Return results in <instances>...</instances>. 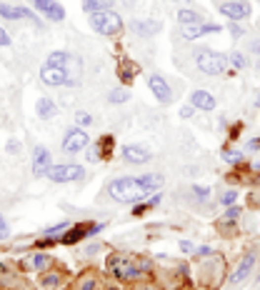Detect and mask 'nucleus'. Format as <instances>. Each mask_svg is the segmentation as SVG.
Returning <instances> with one entry per match:
<instances>
[{
    "instance_id": "7ed1b4c3",
    "label": "nucleus",
    "mask_w": 260,
    "mask_h": 290,
    "mask_svg": "<svg viewBox=\"0 0 260 290\" xmlns=\"http://www.w3.org/2000/svg\"><path fill=\"white\" fill-rule=\"evenodd\" d=\"M195 65H198V70L203 73V75H210V78H215V75H223L228 70V55H220V53H215V50H208V48H198L195 50Z\"/></svg>"
},
{
    "instance_id": "6ab92c4d",
    "label": "nucleus",
    "mask_w": 260,
    "mask_h": 290,
    "mask_svg": "<svg viewBox=\"0 0 260 290\" xmlns=\"http://www.w3.org/2000/svg\"><path fill=\"white\" fill-rule=\"evenodd\" d=\"M190 105H193L195 110L210 113V110L215 108V98H213L208 90H193V93H190Z\"/></svg>"
},
{
    "instance_id": "0eeeda50",
    "label": "nucleus",
    "mask_w": 260,
    "mask_h": 290,
    "mask_svg": "<svg viewBox=\"0 0 260 290\" xmlns=\"http://www.w3.org/2000/svg\"><path fill=\"white\" fill-rule=\"evenodd\" d=\"M50 168H53V155H50V150L43 148V145H35V150H33V163H30L33 178H45V175L50 173Z\"/></svg>"
},
{
    "instance_id": "cd10ccee",
    "label": "nucleus",
    "mask_w": 260,
    "mask_h": 290,
    "mask_svg": "<svg viewBox=\"0 0 260 290\" xmlns=\"http://www.w3.org/2000/svg\"><path fill=\"white\" fill-rule=\"evenodd\" d=\"M60 280H63V278H60V273H45V275H43V280H40V285H43V288H48V290H53V288H58V285H60Z\"/></svg>"
},
{
    "instance_id": "a18cd8bd",
    "label": "nucleus",
    "mask_w": 260,
    "mask_h": 290,
    "mask_svg": "<svg viewBox=\"0 0 260 290\" xmlns=\"http://www.w3.org/2000/svg\"><path fill=\"white\" fill-rule=\"evenodd\" d=\"M248 145H250V150H260V138H253Z\"/></svg>"
},
{
    "instance_id": "c756f323",
    "label": "nucleus",
    "mask_w": 260,
    "mask_h": 290,
    "mask_svg": "<svg viewBox=\"0 0 260 290\" xmlns=\"http://www.w3.org/2000/svg\"><path fill=\"white\" fill-rule=\"evenodd\" d=\"M70 225H73V223H68V220H65V223H58V225H53V228H45V230H43V235H45V238H55L58 233L68 230Z\"/></svg>"
},
{
    "instance_id": "3c124183",
    "label": "nucleus",
    "mask_w": 260,
    "mask_h": 290,
    "mask_svg": "<svg viewBox=\"0 0 260 290\" xmlns=\"http://www.w3.org/2000/svg\"><path fill=\"white\" fill-rule=\"evenodd\" d=\"M258 70H260V60H258Z\"/></svg>"
},
{
    "instance_id": "c9c22d12",
    "label": "nucleus",
    "mask_w": 260,
    "mask_h": 290,
    "mask_svg": "<svg viewBox=\"0 0 260 290\" xmlns=\"http://www.w3.org/2000/svg\"><path fill=\"white\" fill-rule=\"evenodd\" d=\"M8 235H10V225H8V220L3 215H0V240H5Z\"/></svg>"
},
{
    "instance_id": "f8f14e48",
    "label": "nucleus",
    "mask_w": 260,
    "mask_h": 290,
    "mask_svg": "<svg viewBox=\"0 0 260 290\" xmlns=\"http://www.w3.org/2000/svg\"><path fill=\"white\" fill-rule=\"evenodd\" d=\"M255 253H250V255H245L243 260H240V265L235 268V273L228 278V285H233V288H238L240 283H245L248 278H250V273H253V268H255Z\"/></svg>"
},
{
    "instance_id": "4468645a",
    "label": "nucleus",
    "mask_w": 260,
    "mask_h": 290,
    "mask_svg": "<svg viewBox=\"0 0 260 290\" xmlns=\"http://www.w3.org/2000/svg\"><path fill=\"white\" fill-rule=\"evenodd\" d=\"M30 3L38 8L45 18H50L53 23H60L63 18H65V10H63V5L60 3H55V0H30Z\"/></svg>"
},
{
    "instance_id": "a211bd4d",
    "label": "nucleus",
    "mask_w": 260,
    "mask_h": 290,
    "mask_svg": "<svg viewBox=\"0 0 260 290\" xmlns=\"http://www.w3.org/2000/svg\"><path fill=\"white\" fill-rule=\"evenodd\" d=\"M130 30L135 35L150 38V35H158L160 33V23L158 20H130Z\"/></svg>"
},
{
    "instance_id": "bb28decb",
    "label": "nucleus",
    "mask_w": 260,
    "mask_h": 290,
    "mask_svg": "<svg viewBox=\"0 0 260 290\" xmlns=\"http://www.w3.org/2000/svg\"><path fill=\"white\" fill-rule=\"evenodd\" d=\"M50 265H53V260H50V255H45V253H38V255L30 258V268H33V270H48Z\"/></svg>"
},
{
    "instance_id": "423d86ee",
    "label": "nucleus",
    "mask_w": 260,
    "mask_h": 290,
    "mask_svg": "<svg viewBox=\"0 0 260 290\" xmlns=\"http://www.w3.org/2000/svg\"><path fill=\"white\" fill-rule=\"evenodd\" d=\"M83 175H85V170H83V165H78V163H60V165H53L50 173H48V178H50L53 183L80 180Z\"/></svg>"
},
{
    "instance_id": "aec40b11",
    "label": "nucleus",
    "mask_w": 260,
    "mask_h": 290,
    "mask_svg": "<svg viewBox=\"0 0 260 290\" xmlns=\"http://www.w3.org/2000/svg\"><path fill=\"white\" fill-rule=\"evenodd\" d=\"M65 75H68V85H78L80 78H83V65L78 55H70L68 65H65Z\"/></svg>"
},
{
    "instance_id": "473e14b6",
    "label": "nucleus",
    "mask_w": 260,
    "mask_h": 290,
    "mask_svg": "<svg viewBox=\"0 0 260 290\" xmlns=\"http://www.w3.org/2000/svg\"><path fill=\"white\" fill-rule=\"evenodd\" d=\"M235 198H238V193L235 190H225L220 195V205H225V208H230V205L235 203Z\"/></svg>"
},
{
    "instance_id": "4c0bfd02",
    "label": "nucleus",
    "mask_w": 260,
    "mask_h": 290,
    "mask_svg": "<svg viewBox=\"0 0 260 290\" xmlns=\"http://www.w3.org/2000/svg\"><path fill=\"white\" fill-rule=\"evenodd\" d=\"M248 205H253V208H260V190L248 193Z\"/></svg>"
},
{
    "instance_id": "8fccbe9b",
    "label": "nucleus",
    "mask_w": 260,
    "mask_h": 290,
    "mask_svg": "<svg viewBox=\"0 0 260 290\" xmlns=\"http://www.w3.org/2000/svg\"><path fill=\"white\" fill-rule=\"evenodd\" d=\"M143 290H153V288H143Z\"/></svg>"
},
{
    "instance_id": "c03bdc74",
    "label": "nucleus",
    "mask_w": 260,
    "mask_h": 290,
    "mask_svg": "<svg viewBox=\"0 0 260 290\" xmlns=\"http://www.w3.org/2000/svg\"><path fill=\"white\" fill-rule=\"evenodd\" d=\"M195 253H198V255H215L210 245H203V248H198V250H195Z\"/></svg>"
},
{
    "instance_id": "5701e85b",
    "label": "nucleus",
    "mask_w": 260,
    "mask_h": 290,
    "mask_svg": "<svg viewBox=\"0 0 260 290\" xmlns=\"http://www.w3.org/2000/svg\"><path fill=\"white\" fill-rule=\"evenodd\" d=\"M178 20H180V25H203V15L190 8H183L178 13Z\"/></svg>"
},
{
    "instance_id": "09e8293b",
    "label": "nucleus",
    "mask_w": 260,
    "mask_h": 290,
    "mask_svg": "<svg viewBox=\"0 0 260 290\" xmlns=\"http://www.w3.org/2000/svg\"><path fill=\"white\" fill-rule=\"evenodd\" d=\"M258 105H260V90H258Z\"/></svg>"
},
{
    "instance_id": "79ce46f5",
    "label": "nucleus",
    "mask_w": 260,
    "mask_h": 290,
    "mask_svg": "<svg viewBox=\"0 0 260 290\" xmlns=\"http://www.w3.org/2000/svg\"><path fill=\"white\" fill-rule=\"evenodd\" d=\"M228 28H230V33H233V35H235V38H240V35H243V33H245V30H243V28H240V25H238V23H230V25H228Z\"/></svg>"
},
{
    "instance_id": "864d4df0",
    "label": "nucleus",
    "mask_w": 260,
    "mask_h": 290,
    "mask_svg": "<svg viewBox=\"0 0 260 290\" xmlns=\"http://www.w3.org/2000/svg\"><path fill=\"white\" fill-rule=\"evenodd\" d=\"M258 185H260V178H258Z\"/></svg>"
},
{
    "instance_id": "ea45409f",
    "label": "nucleus",
    "mask_w": 260,
    "mask_h": 290,
    "mask_svg": "<svg viewBox=\"0 0 260 290\" xmlns=\"http://www.w3.org/2000/svg\"><path fill=\"white\" fill-rule=\"evenodd\" d=\"M10 45V35L3 30V25H0V48H8Z\"/></svg>"
},
{
    "instance_id": "c85d7f7f",
    "label": "nucleus",
    "mask_w": 260,
    "mask_h": 290,
    "mask_svg": "<svg viewBox=\"0 0 260 290\" xmlns=\"http://www.w3.org/2000/svg\"><path fill=\"white\" fill-rule=\"evenodd\" d=\"M228 63H230L233 68H240V70H243V68H248V60H245V55H243V53H230V55H228Z\"/></svg>"
},
{
    "instance_id": "9d476101",
    "label": "nucleus",
    "mask_w": 260,
    "mask_h": 290,
    "mask_svg": "<svg viewBox=\"0 0 260 290\" xmlns=\"http://www.w3.org/2000/svg\"><path fill=\"white\" fill-rule=\"evenodd\" d=\"M218 10L230 20H243L250 15V3H245V0H228V3H220Z\"/></svg>"
},
{
    "instance_id": "ddd939ff",
    "label": "nucleus",
    "mask_w": 260,
    "mask_h": 290,
    "mask_svg": "<svg viewBox=\"0 0 260 290\" xmlns=\"http://www.w3.org/2000/svg\"><path fill=\"white\" fill-rule=\"evenodd\" d=\"M123 158L130 165H143V163L150 160V150L140 143H128V145H123Z\"/></svg>"
},
{
    "instance_id": "f3484780",
    "label": "nucleus",
    "mask_w": 260,
    "mask_h": 290,
    "mask_svg": "<svg viewBox=\"0 0 260 290\" xmlns=\"http://www.w3.org/2000/svg\"><path fill=\"white\" fill-rule=\"evenodd\" d=\"M223 28L220 25H213V23H203V25H183L180 33L185 40H195V38H203L208 33H220Z\"/></svg>"
},
{
    "instance_id": "37998d69",
    "label": "nucleus",
    "mask_w": 260,
    "mask_h": 290,
    "mask_svg": "<svg viewBox=\"0 0 260 290\" xmlns=\"http://www.w3.org/2000/svg\"><path fill=\"white\" fill-rule=\"evenodd\" d=\"M238 215H240V208H228V210H225V218H228V220H235Z\"/></svg>"
},
{
    "instance_id": "e433bc0d",
    "label": "nucleus",
    "mask_w": 260,
    "mask_h": 290,
    "mask_svg": "<svg viewBox=\"0 0 260 290\" xmlns=\"http://www.w3.org/2000/svg\"><path fill=\"white\" fill-rule=\"evenodd\" d=\"M190 190H193V193H195V195H198L200 200H205V198H210V188H200V185H193Z\"/></svg>"
},
{
    "instance_id": "b1692460",
    "label": "nucleus",
    "mask_w": 260,
    "mask_h": 290,
    "mask_svg": "<svg viewBox=\"0 0 260 290\" xmlns=\"http://www.w3.org/2000/svg\"><path fill=\"white\" fill-rule=\"evenodd\" d=\"M108 100H110V105H123V103H128L130 100V90L128 88H113L108 93Z\"/></svg>"
},
{
    "instance_id": "dca6fc26",
    "label": "nucleus",
    "mask_w": 260,
    "mask_h": 290,
    "mask_svg": "<svg viewBox=\"0 0 260 290\" xmlns=\"http://www.w3.org/2000/svg\"><path fill=\"white\" fill-rule=\"evenodd\" d=\"M90 235V225L88 223H78V225H70L68 228V233L63 235V238H58L63 245H78L83 238H88Z\"/></svg>"
},
{
    "instance_id": "603ef678",
    "label": "nucleus",
    "mask_w": 260,
    "mask_h": 290,
    "mask_svg": "<svg viewBox=\"0 0 260 290\" xmlns=\"http://www.w3.org/2000/svg\"><path fill=\"white\" fill-rule=\"evenodd\" d=\"M183 3H190V0H183Z\"/></svg>"
},
{
    "instance_id": "20e7f679",
    "label": "nucleus",
    "mask_w": 260,
    "mask_h": 290,
    "mask_svg": "<svg viewBox=\"0 0 260 290\" xmlns=\"http://www.w3.org/2000/svg\"><path fill=\"white\" fill-rule=\"evenodd\" d=\"M198 278H200V285L210 288V290H218L223 285V280H225V260H223L220 255H215V260L210 263H203L200 270H198Z\"/></svg>"
},
{
    "instance_id": "f704fd0d",
    "label": "nucleus",
    "mask_w": 260,
    "mask_h": 290,
    "mask_svg": "<svg viewBox=\"0 0 260 290\" xmlns=\"http://www.w3.org/2000/svg\"><path fill=\"white\" fill-rule=\"evenodd\" d=\"M195 243H190V240H180V253H185V255H195Z\"/></svg>"
},
{
    "instance_id": "49530a36",
    "label": "nucleus",
    "mask_w": 260,
    "mask_h": 290,
    "mask_svg": "<svg viewBox=\"0 0 260 290\" xmlns=\"http://www.w3.org/2000/svg\"><path fill=\"white\" fill-rule=\"evenodd\" d=\"M8 153H18V140H13V143H8Z\"/></svg>"
},
{
    "instance_id": "2eb2a0df",
    "label": "nucleus",
    "mask_w": 260,
    "mask_h": 290,
    "mask_svg": "<svg viewBox=\"0 0 260 290\" xmlns=\"http://www.w3.org/2000/svg\"><path fill=\"white\" fill-rule=\"evenodd\" d=\"M138 185H140L143 195L148 198L150 193H158V190L165 185V180H163V175H160V173H145V175H140V178H138Z\"/></svg>"
},
{
    "instance_id": "f257e3e1",
    "label": "nucleus",
    "mask_w": 260,
    "mask_h": 290,
    "mask_svg": "<svg viewBox=\"0 0 260 290\" xmlns=\"http://www.w3.org/2000/svg\"><path fill=\"white\" fill-rule=\"evenodd\" d=\"M140 260H135V258H130V255H123V253H115V255H110L108 258V270L113 273L115 278H120V280H125V283H135V280H140L148 270H150V265H138Z\"/></svg>"
},
{
    "instance_id": "9b49d317",
    "label": "nucleus",
    "mask_w": 260,
    "mask_h": 290,
    "mask_svg": "<svg viewBox=\"0 0 260 290\" xmlns=\"http://www.w3.org/2000/svg\"><path fill=\"white\" fill-rule=\"evenodd\" d=\"M40 80L43 85H50V88H63L68 85V75L63 68H53V65H43L40 68Z\"/></svg>"
},
{
    "instance_id": "a878e982",
    "label": "nucleus",
    "mask_w": 260,
    "mask_h": 290,
    "mask_svg": "<svg viewBox=\"0 0 260 290\" xmlns=\"http://www.w3.org/2000/svg\"><path fill=\"white\" fill-rule=\"evenodd\" d=\"M135 73H138V68L133 65V63H123L120 65V70H118V75H120V80H123V85H130V83H133V78H135Z\"/></svg>"
},
{
    "instance_id": "6e6552de",
    "label": "nucleus",
    "mask_w": 260,
    "mask_h": 290,
    "mask_svg": "<svg viewBox=\"0 0 260 290\" xmlns=\"http://www.w3.org/2000/svg\"><path fill=\"white\" fill-rule=\"evenodd\" d=\"M88 143H90V138H88V133L83 128H70L65 133V138H63V153L65 155H78V153L85 150Z\"/></svg>"
},
{
    "instance_id": "39448f33",
    "label": "nucleus",
    "mask_w": 260,
    "mask_h": 290,
    "mask_svg": "<svg viewBox=\"0 0 260 290\" xmlns=\"http://www.w3.org/2000/svg\"><path fill=\"white\" fill-rule=\"evenodd\" d=\"M88 18H90V30L98 33V35H108L110 38V35H118L123 30V20L113 10H108V13H93Z\"/></svg>"
},
{
    "instance_id": "f03ea898",
    "label": "nucleus",
    "mask_w": 260,
    "mask_h": 290,
    "mask_svg": "<svg viewBox=\"0 0 260 290\" xmlns=\"http://www.w3.org/2000/svg\"><path fill=\"white\" fill-rule=\"evenodd\" d=\"M108 193H110V198H113V200L125 203V205L138 203L140 198H145L143 190H140V185H138V178H130V175H120L115 180H110L108 183Z\"/></svg>"
},
{
    "instance_id": "1a4fd4ad",
    "label": "nucleus",
    "mask_w": 260,
    "mask_h": 290,
    "mask_svg": "<svg viewBox=\"0 0 260 290\" xmlns=\"http://www.w3.org/2000/svg\"><path fill=\"white\" fill-rule=\"evenodd\" d=\"M148 88H150V93L158 98V103H163V105H170V100H173V90H170L168 80H165L163 75L153 73L150 78H148Z\"/></svg>"
},
{
    "instance_id": "412c9836",
    "label": "nucleus",
    "mask_w": 260,
    "mask_h": 290,
    "mask_svg": "<svg viewBox=\"0 0 260 290\" xmlns=\"http://www.w3.org/2000/svg\"><path fill=\"white\" fill-rule=\"evenodd\" d=\"M35 113H38V118H43V120H50V118H55L58 105H55V100H50V98H40L38 105H35Z\"/></svg>"
},
{
    "instance_id": "58836bf2",
    "label": "nucleus",
    "mask_w": 260,
    "mask_h": 290,
    "mask_svg": "<svg viewBox=\"0 0 260 290\" xmlns=\"http://www.w3.org/2000/svg\"><path fill=\"white\" fill-rule=\"evenodd\" d=\"M248 50H250V53H258V55H260V38H250V43H248Z\"/></svg>"
},
{
    "instance_id": "4be33fe9",
    "label": "nucleus",
    "mask_w": 260,
    "mask_h": 290,
    "mask_svg": "<svg viewBox=\"0 0 260 290\" xmlns=\"http://www.w3.org/2000/svg\"><path fill=\"white\" fill-rule=\"evenodd\" d=\"M110 8H113V0H83V10L88 15H93V13H108Z\"/></svg>"
},
{
    "instance_id": "72a5a7b5",
    "label": "nucleus",
    "mask_w": 260,
    "mask_h": 290,
    "mask_svg": "<svg viewBox=\"0 0 260 290\" xmlns=\"http://www.w3.org/2000/svg\"><path fill=\"white\" fill-rule=\"evenodd\" d=\"M223 160H225V163H240L243 155L238 150H223Z\"/></svg>"
},
{
    "instance_id": "2f4dec72",
    "label": "nucleus",
    "mask_w": 260,
    "mask_h": 290,
    "mask_svg": "<svg viewBox=\"0 0 260 290\" xmlns=\"http://www.w3.org/2000/svg\"><path fill=\"white\" fill-rule=\"evenodd\" d=\"M75 123H78V128H90L93 125V115L90 113H78L75 115Z\"/></svg>"
},
{
    "instance_id": "de8ad7c7",
    "label": "nucleus",
    "mask_w": 260,
    "mask_h": 290,
    "mask_svg": "<svg viewBox=\"0 0 260 290\" xmlns=\"http://www.w3.org/2000/svg\"><path fill=\"white\" fill-rule=\"evenodd\" d=\"M135 3H138V0H123V5H128V8H130V5H135Z\"/></svg>"
},
{
    "instance_id": "a19ab883",
    "label": "nucleus",
    "mask_w": 260,
    "mask_h": 290,
    "mask_svg": "<svg viewBox=\"0 0 260 290\" xmlns=\"http://www.w3.org/2000/svg\"><path fill=\"white\" fill-rule=\"evenodd\" d=\"M195 115V108L188 103V105H185V108H180V118H193Z\"/></svg>"
},
{
    "instance_id": "7c9ffc66",
    "label": "nucleus",
    "mask_w": 260,
    "mask_h": 290,
    "mask_svg": "<svg viewBox=\"0 0 260 290\" xmlns=\"http://www.w3.org/2000/svg\"><path fill=\"white\" fill-rule=\"evenodd\" d=\"M95 288H98V278H95V275H90V273H88V275H83V280H80V288H78V290H95Z\"/></svg>"
},
{
    "instance_id": "393cba45",
    "label": "nucleus",
    "mask_w": 260,
    "mask_h": 290,
    "mask_svg": "<svg viewBox=\"0 0 260 290\" xmlns=\"http://www.w3.org/2000/svg\"><path fill=\"white\" fill-rule=\"evenodd\" d=\"M68 58H70V53H65V50H55V53H50V55H48L45 65H53V68H63V70H65Z\"/></svg>"
}]
</instances>
